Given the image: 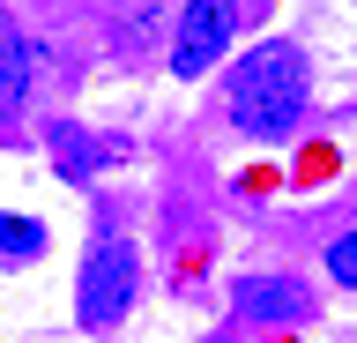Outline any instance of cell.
Returning a JSON list of instances; mask_svg holds the SVG:
<instances>
[{"instance_id":"3957f363","label":"cell","mask_w":357,"mask_h":343,"mask_svg":"<svg viewBox=\"0 0 357 343\" xmlns=\"http://www.w3.org/2000/svg\"><path fill=\"white\" fill-rule=\"evenodd\" d=\"M231 45H238V0H186L178 8L172 75H208Z\"/></svg>"},{"instance_id":"5b68a950","label":"cell","mask_w":357,"mask_h":343,"mask_svg":"<svg viewBox=\"0 0 357 343\" xmlns=\"http://www.w3.org/2000/svg\"><path fill=\"white\" fill-rule=\"evenodd\" d=\"M52 157H60L67 180H97V164H112V142H97L75 119H52Z\"/></svg>"},{"instance_id":"7a4b0ae2","label":"cell","mask_w":357,"mask_h":343,"mask_svg":"<svg viewBox=\"0 0 357 343\" xmlns=\"http://www.w3.org/2000/svg\"><path fill=\"white\" fill-rule=\"evenodd\" d=\"M134 276H142V261H134L127 239H97L82 261V284H75V314H82V328H119L134 306Z\"/></svg>"},{"instance_id":"6da1fadb","label":"cell","mask_w":357,"mask_h":343,"mask_svg":"<svg viewBox=\"0 0 357 343\" xmlns=\"http://www.w3.org/2000/svg\"><path fill=\"white\" fill-rule=\"evenodd\" d=\"M223 105L238 119V135L253 142H283L305 112V52L290 38H268V45H245L231 82H223Z\"/></svg>"},{"instance_id":"52a82bcc","label":"cell","mask_w":357,"mask_h":343,"mask_svg":"<svg viewBox=\"0 0 357 343\" xmlns=\"http://www.w3.org/2000/svg\"><path fill=\"white\" fill-rule=\"evenodd\" d=\"M45 254V224L38 217H0V269H22Z\"/></svg>"},{"instance_id":"9c48e42d","label":"cell","mask_w":357,"mask_h":343,"mask_svg":"<svg viewBox=\"0 0 357 343\" xmlns=\"http://www.w3.org/2000/svg\"><path fill=\"white\" fill-rule=\"evenodd\" d=\"M0 38H15V23H8V8H0Z\"/></svg>"},{"instance_id":"ba28073f","label":"cell","mask_w":357,"mask_h":343,"mask_svg":"<svg viewBox=\"0 0 357 343\" xmlns=\"http://www.w3.org/2000/svg\"><path fill=\"white\" fill-rule=\"evenodd\" d=\"M328 276H335V284H350V291H357V231H342V239H335V247H328Z\"/></svg>"},{"instance_id":"8992f818","label":"cell","mask_w":357,"mask_h":343,"mask_svg":"<svg viewBox=\"0 0 357 343\" xmlns=\"http://www.w3.org/2000/svg\"><path fill=\"white\" fill-rule=\"evenodd\" d=\"M22 90H30V45L22 38H0V127L15 119Z\"/></svg>"},{"instance_id":"277c9868","label":"cell","mask_w":357,"mask_h":343,"mask_svg":"<svg viewBox=\"0 0 357 343\" xmlns=\"http://www.w3.org/2000/svg\"><path fill=\"white\" fill-rule=\"evenodd\" d=\"M231 306L245 321H305V291L290 276H238L231 284Z\"/></svg>"}]
</instances>
